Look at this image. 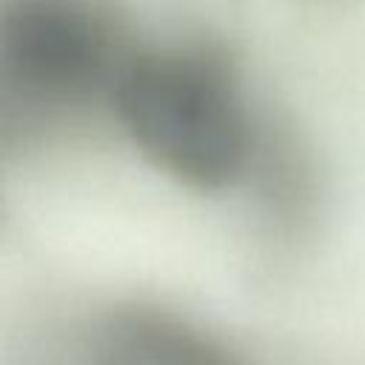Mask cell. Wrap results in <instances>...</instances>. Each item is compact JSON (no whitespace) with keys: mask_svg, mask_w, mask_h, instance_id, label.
Wrapping results in <instances>:
<instances>
[{"mask_svg":"<svg viewBox=\"0 0 365 365\" xmlns=\"http://www.w3.org/2000/svg\"><path fill=\"white\" fill-rule=\"evenodd\" d=\"M114 0H0V131L40 140L97 111L140 48Z\"/></svg>","mask_w":365,"mask_h":365,"instance_id":"7a4b0ae2","label":"cell"},{"mask_svg":"<svg viewBox=\"0 0 365 365\" xmlns=\"http://www.w3.org/2000/svg\"><path fill=\"white\" fill-rule=\"evenodd\" d=\"M91 365H251L220 336L163 308L108 311L91 334Z\"/></svg>","mask_w":365,"mask_h":365,"instance_id":"3957f363","label":"cell"},{"mask_svg":"<svg viewBox=\"0 0 365 365\" xmlns=\"http://www.w3.org/2000/svg\"><path fill=\"white\" fill-rule=\"evenodd\" d=\"M111 120L157 171L194 191L248 180L265 128L231 51L208 37L143 40L114 88Z\"/></svg>","mask_w":365,"mask_h":365,"instance_id":"6da1fadb","label":"cell"}]
</instances>
